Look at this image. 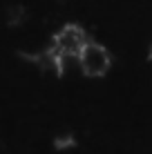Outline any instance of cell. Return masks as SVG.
I'll list each match as a JSON object with an SVG mask.
<instances>
[{
  "mask_svg": "<svg viewBox=\"0 0 152 154\" xmlns=\"http://www.w3.org/2000/svg\"><path fill=\"white\" fill-rule=\"evenodd\" d=\"M56 145L58 147H67V145H72V136H63V139L56 141Z\"/></svg>",
  "mask_w": 152,
  "mask_h": 154,
  "instance_id": "277c9868",
  "label": "cell"
},
{
  "mask_svg": "<svg viewBox=\"0 0 152 154\" xmlns=\"http://www.w3.org/2000/svg\"><path fill=\"white\" fill-rule=\"evenodd\" d=\"M76 60H78V65H81L83 74H87V76H103V74L110 69L107 49L101 47V45H96V42H87Z\"/></svg>",
  "mask_w": 152,
  "mask_h": 154,
  "instance_id": "7a4b0ae2",
  "label": "cell"
},
{
  "mask_svg": "<svg viewBox=\"0 0 152 154\" xmlns=\"http://www.w3.org/2000/svg\"><path fill=\"white\" fill-rule=\"evenodd\" d=\"M23 20H25V9L20 5H11L7 9V23L9 25H20Z\"/></svg>",
  "mask_w": 152,
  "mask_h": 154,
  "instance_id": "3957f363",
  "label": "cell"
},
{
  "mask_svg": "<svg viewBox=\"0 0 152 154\" xmlns=\"http://www.w3.org/2000/svg\"><path fill=\"white\" fill-rule=\"evenodd\" d=\"M87 42L90 40H87L85 31L78 27V25H65V27L54 36V47H51V49H56L63 58H67V56L78 58V54L83 51V47H85Z\"/></svg>",
  "mask_w": 152,
  "mask_h": 154,
  "instance_id": "6da1fadb",
  "label": "cell"
}]
</instances>
